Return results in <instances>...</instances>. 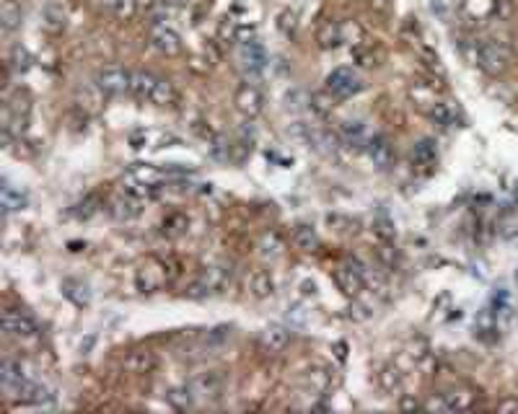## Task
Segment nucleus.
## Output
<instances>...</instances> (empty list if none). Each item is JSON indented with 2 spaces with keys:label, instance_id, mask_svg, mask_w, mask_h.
Returning <instances> with one entry per match:
<instances>
[{
  "label": "nucleus",
  "instance_id": "f257e3e1",
  "mask_svg": "<svg viewBox=\"0 0 518 414\" xmlns=\"http://www.w3.org/2000/svg\"><path fill=\"white\" fill-rule=\"evenodd\" d=\"M467 55L472 65L484 70L487 76H500L510 62V52L505 50V44L495 42V39H477V42H472V50Z\"/></svg>",
  "mask_w": 518,
  "mask_h": 414
},
{
  "label": "nucleus",
  "instance_id": "f03ea898",
  "mask_svg": "<svg viewBox=\"0 0 518 414\" xmlns=\"http://www.w3.org/2000/svg\"><path fill=\"white\" fill-rule=\"evenodd\" d=\"M171 277H174L171 262H163V259H156V256H148L145 262L137 264L135 270V285L143 293H156V290L166 288Z\"/></svg>",
  "mask_w": 518,
  "mask_h": 414
},
{
  "label": "nucleus",
  "instance_id": "7ed1b4c3",
  "mask_svg": "<svg viewBox=\"0 0 518 414\" xmlns=\"http://www.w3.org/2000/svg\"><path fill=\"white\" fill-rule=\"evenodd\" d=\"M229 280H231V264H226V262L210 264V267H205V270L200 272V277L192 282L189 296L205 298V296H212V293H221V290L229 285Z\"/></svg>",
  "mask_w": 518,
  "mask_h": 414
},
{
  "label": "nucleus",
  "instance_id": "20e7f679",
  "mask_svg": "<svg viewBox=\"0 0 518 414\" xmlns=\"http://www.w3.org/2000/svg\"><path fill=\"white\" fill-rule=\"evenodd\" d=\"M189 389H192V394H195L200 404L218 401L223 396V389H226V375L221 371H205L189 380Z\"/></svg>",
  "mask_w": 518,
  "mask_h": 414
},
{
  "label": "nucleus",
  "instance_id": "39448f33",
  "mask_svg": "<svg viewBox=\"0 0 518 414\" xmlns=\"http://www.w3.org/2000/svg\"><path fill=\"white\" fill-rule=\"evenodd\" d=\"M327 91L337 99H350L363 91V81L353 68H334L327 76Z\"/></svg>",
  "mask_w": 518,
  "mask_h": 414
},
{
  "label": "nucleus",
  "instance_id": "423d86ee",
  "mask_svg": "<svg viewBox=\"0 0 518 414\" xmlns=\"http://www.w3.org/2000/svg\"><path fill=\"white\" fill-rule=\"evenodd\" d=\"M96 83L107 96H119V93H130L132 83V70H125L119 65H107L96 73Z\"/></svg>",
  "mask_w": 518,
  "mask_h": 414
},
{
  "label": "nucleus",
  "instance_id": "0eeeda50",
  "mask_svg": "<svg viewBox=\"0 0 518 414\" xmlns=\"http://www.w3.org/2000/svg\"><path fill=\"white\" fill-rule=\"evenodd\" d=\"M363 272H365V264L357 262V259H350L348 264H342L334 270V282H337V288L345 293V296L355 298L360 290H363L365 280H363Z\"/></svg>",
  "mask_w": 518,
  "mask_h": 414
},
{
  "label": "nucleus",
  "instance_id": "6e6552de",
  "mask_svg": "<svg viewBox=\"0 0 518 414\" xmlns=\"http://www.w3.org/2000/svg\"><path fill=\"white\" fill-rule=\"evenodd\" d=\"M233 104H236V109L244 114V117H257V114H262L264 109V93L257 88L254 83H241L233 93Z\"/></svg>",
  "mask_w": 518,
  "mask_h": 414
},
{
  "label": "nucleus",
  "instance_id": "1a4fd4ad",
  "mask_svg": "<svg viewBox=\"0 0 518 414\" xmlns=\"http://www.w3.org/2000/svg\"><path fill=\"white\" fill-rule=\"evenodd\" d=\"M238 60H241V68L247 70L249 76H259L267 68V52H264L262 42L257 36L238 44Z\"/></svg>",
  "mask_w": 518,
  "mask_h": 414
},
{
  "label": "nucleus",
  "instance_id": "9d476101",
  "mask_svg": "<svg viewBox=\"0 0 518 414\" xmlns=\"http://www.w3.org/2000/svg\"><path fill=\"white\" fill-rule=\"evenodd\" d=\"M11 399H16V401H21V404H47L52 399V394L44 386H39V383H34V380H18L16 386H11L8 391H6Z\"/></svg>",
  "mask_w": 518,
  "mask_h": 414
},
{
  "label": "nucleus",
  "instance_id": "9b49d317",
  "mask_svg": "<svg viewBox=\"0 0 518 414\" xmlns=\"http://www.w3.org/2000/svg\"><path fill=\"white\" fill-rule=\"evenodd\" d=\"M151 47H154L158 55H166V57H174L182 52V36H179L177 29L171 26H154L151 29Z\"/></svg>",
  "mask_w": 518,
  "mask_h": 414
},
{
  "label": "nucleus",
  "instance_id": "f8f14e48",
  "mask_svg": "<svg viewBox=\"0 0 518 414\" xmlns=\"http://www.w3.org/2000/svg\"><path fill=\"white\" fill-rule=\"evenodd\" d=\"M3 334L13 339H29L36 334V324L21 311H6L3 313Z\"/></svg>",
  "mask_w": 518,
  "mask_h": 414
},
{
  "label": "nucleus",
  "instance_id": "ddd939ff",
  "mask_svg": "<svg viewBox=\"0 0 518 414\" xmlns=\"http://www.w3.org/2000/svg\"><path fill=\"white\" fill-rule=\"evenodd\" d=\"M122 368L130 375H148V373H154L158 368V357H156L154 350H132V352L125 355Z\"/></svg>",
  "mask_w": 518,
  "mask_h": 414
},
{
  "label": "nucleus",
  "instance_id": "4468645a",
  "mask_svg": "<svg viewBox=\"0 0 518 414\" xmlns=\"http://www.w3.org/2000/svg\"><path fill=\"white\" fill-rule=\"evenodd\" d=\"M290 345V329L280 326V324H272L259 334V347L267 355H280L282 350Z\"/></svg>",
  "mask_w": 518,
  "mask_h": 414
},
{
  "label": "nucleus",
  "instance_id": "2eb2a0df",
  "mask_svg": "<svg viewBox=\"0 0 518 414\" xmlns=\"http://www.w3.org/2000/svg\"><path fill=\"white\" fill-rule=\"evenodd\" d=\"M365 153L368 158L374 161L376 169H389L391 161H394V148H391L389 137L386 135H374L368 143H365Z\"/></svg>",
  "mask_w": 518,
  "mask_h": 414
},
{
  "label": "nucleus",
  "instance_id": "dca6fc26",
  "mask_svg": "<svg viewBox=\"0 0 518 414\" xmlns=\"http://www.w3.org/2000/svg\"><path fill=\"white\" fill-rule=\"evenodd\" d=\"M104 96L107 93L99 88V83H83V85H78V91H76V104L81 106V109L86 111V114H99L104 106Z\"/></svg>",
  "mask_w": 518,
  "mask_h": 414
},
{
  "label": "nucleus",
  "instance_id": "f3484780",
  "mask_svg": "<svg viewBox=\"0 0 518 414\" xmlns=\"http://www.w3.org/2000/svg\"><path fill=\"white\" fill-rule=\"evenodd\" d=\"M158 83V76L148 73V70H132V83H130V96H135L137 102H148L154 96V88Z\"/></svg>",
  "mask_w": 518,
  "mask_h": 414
},
{
  "label": "nucleus",
  "instance_id": "a211bd4d",
  "mask_svg": "<svg viewBox=\"0 0 518 414\" xmlns=\"http://www.w3.org/2000/svg\"><path fill=\"white\" fill-rule=\"evenodd\" d=\"M337 132H340V140L348 148H355L360 151L365 143H368V137H365V125L363 122H357V119H342L340 127H337Z\"/></svg>",
  "mask_w": 518,
  "mask_h": 414
},
{
  "label": "nucleus",
  "instance_id": "6ab92c4d",
  "mask_svg": "<svg viewBox=\"0 0 518 414\" xmlns=\"http://www.w3.org/2000/svg\"><path fill=\"white\" fill-rule=\"evenodd\" d=\"M428 117L433 119L435 125H441V127H459V125H464V117H461L459 106H454V102H438L433 109L428 111Z\"/></svg>",
  "mask_w": 518,
  "mask_h": 414
},
{
  "label": "nucleus",
  "instance_id": "aec40b11",
  "mask_svg": "<svg viewBox=\"0 0 518 414\" xmlns=\"http://www.w3.org/2000/svg\"><path fill=\"white\" fill-rule=\"evenodd\" d=\"M316 44L322 50H337L342 44V26L337 21H324L319 29H316Z\"/></svg>",
  "mask_w": 518,
  "mask_h": 414
},
{
  "label": "nucleus",
  "instance_id": "412c9836",
  "mask_svg": "<svg viewBox=\"0 0 518 414\" xmlns=\"http://www.w3.org/2000/svg\"><path fill=\"white\" fill-rule=\"evenodd\" d=\"M443 401H446V412H464L475 406L477 394L472 389H451L449 394H443Z\"/></svg>",
  "mask_w": 518,
  "mask_h": 414
},
{
  "label": "nucleus",
  "instance_id": "4be33fe9",
  "mask_svg": "<svg viewBox=\"0 0 518 414\" xmlns=\"http://www.w3.org/2000/svg\"><path fill=\"white\" fill-rule=\"evenodd\" d=\"M24 21V11L18 6L16 0H6L3 3V8H0V29H3V34H13L18 26Z\"/></svg>",
  "mask_w": 518,
  "mask_h": 414
},
{
  "label": "nucleus",
  "instance_id": "5701e85b",
  "mask_svg": "<svg viewBox=\"0 0 518 414\" xmlns=\"http://www.w3.org/2000/svg\"><path fill=\"white\" fill-rule=\"evenodd\" d=\"M249 293L254 298H270L275 293V280L267 270H254L247 280Z\"/></svg>",
  "mask_w": 518,
  "mask_h": 414
},
{
  "label": "nucleus",
  "instance_id": "b1692460",
  "mask_svg": "<svg viewBox=\"0 0 518 414\" xmlns=\"http://www.w3.org/2000/svg\"><path fill=\"white\" fill-rule=\"evenodd\" d=\"M304 135H306L308 148H314L316 153H322V156L334 153V137H332L327 130H322V127H306Z\"/></svg>",
  "mask_w": 518,
  "mask_h": 414
},
{
  "label": "nucleus",
  "instance_id": "393cba45",
  "mask_svg": "<svg viewBox=\"0 0 518 414\" xmlns=\"http://www.w3.org/2000/svg\"><path fill=\"white\" fill-rule=\"evenodd\" d=\"M24 365L18 363L16 357H3L0 363V383H3V391H8L11 386H16L18 380H24Z\"/></svg>",
  "mask_w": 518,
  "mask_h": 414
},
{
  "label": "nucleus",
  "instance_id": "a878e982",
  "mask_svg": "<svg viewBox=\"0 0 518 414\" xmlns=\"http://www.w3.org/2000/svg\"><path fill=\"white\" fill-rule=\"evenodd\" d=\"M65 21H68V13H65V8L62 6H55V3H50L47 8L42 11V26L50 32V34H57V32H62L65 29Z\"/></svg>",
  "mask_w": 518,
  "mask_h": 414
},
{
  "label": "nucleus",
  "instance_id": "bb28decb",
  "mask_svg": "<svg viewBox=\"0 0 518 414\" xmlns=\"http://www.w3.org/2000/svg\"><path fill=\"white\" fill-rule=\"evenodd\" d=\"M130 177L135 179L137 186H156L163 179V171L151 166V163H135V166L130 169Z\"/></svg>",
  "mask_w": 518,
  "mask_h": 414
},
{
  "label": "nucleus",
  "instance_id": "cd10ccee",
  "mask_svg": "<svg viewBox=\"0 0 518 414\" xmlns=\"http://www.w3.org/2000/svg\"><path fill=\"white\" fill-rule=\"evenodd\" d=\"M409 99L420 106V109L430 111L438 104V96H435V88L430 83H415L409 88Z\"/></svg>",
  "mask_w": 518,
  "mask_h": 414
},
{
  "label": "nucleus",
  "instance_id": "c85d7f7f",
  "mask_svg": "<svg viewBox=\"0 0 518 414\" xmlns=\"http://www.w3.org/2000/svg\"><path fill=\"white\" fill-rule=\"evenodd\" d=\"M435 158H438V148L430 137H423V140H417L415 148H412V161L417 166H433Z\"/></svg>",
  "mask_w": 518,
  "mask_h": 414
},
{
  "label": "nucleus",
  "instance_id": "c756f323",
  "mask_svg": "<svg viewBox=\"0 0 518 414\" xmlns=\"http://www.w3.org/2000/svg\"><path fill=\"white\" fill-rule=\"evenodd\" d=\"M285 251V238L278 233V230H267L259 241V254L264 259H278L280 254Z\"/></svg>",
  "mask_w": 518,
  "mask_h": 414
},
{
  "label": "nucleus",
  "instance_id": "7c9ffc66",
  "mask_svg": "<svg viewBox=\"0 0 518 414\" xmlns=\"http://www.w3.org/2000/svg\"><path fill=\"white\" fill-rule=\"evenodd\" d=\"M293 246H296L298 251H316L319 249V236H316V230L311 226H298L293 230Z\"/></svg>",
  "mask_w": 518,
  "mask_h": 414
},
{
  "label": "nucleus",
  "instance_id": "2f4dec72",
  "mask_svg": "<svg viewBox=\"0 0 518 414\" xmlns=\"http://www.w3.org/2000/svg\"><path fill=\"white\" fill-rule=\"evenodd\" d=\"M62 296L68 298V301H73L76 305H88V301H91L88 288H86L83 282H78V280H65L62 282Z\"/></svg>",
  "mask_w": 518,
  "mask_h": 414
},
{
  "label": "nucleus",
  "instance_id": "473e14b6",
  "mask_svg": "<svg viewBox=\"0 0 518 414\" xmlns=\"http://www.w3.org/2000/svg\"><path fill=\"white\" fill-rule=\"evenodd\" d=\"M6 111L18 114V117H29V111H32V96L26 91L11 93L8 99H6Z\"/></svg>",
  "mask_w": 518,
  "mask_h": 414
},
{
  "label": "nucleus",
  "instance_id": "72a5a7b5",
  "mask_svg": "<svg viewBox=\"0 0 518 414\" xmlns=\"http://www.w3.org/2000/svg\"><path fill=\"white\" fill-rule=\"evenodd\" d=\"M174 102H177L174 85H171L166 78H158V83H156V88H154V96H151V104H156V106H171Z\"/></svg>",
  "mask_w": 518,
  "mask_h": 414
},
{
  "label": "nucleus",
  "instance_id": "f704fd0d",
  "mask_svg": "<svg viewBox=\"0 0 518 414\" xmlns=\"http://www.w3.org/2000/svg\"><path fill=\"white\" fill-rule=\"evenodd\" d=\"M166 399H169V404L174 406V409H182V412L189 409V406L197 401L189 386H177V389H171L169 394H166Z\"/></svg>",
  "mask_w": 518,
  "mask_h": 414
},
{
  "label": "nucleus",
  "instance_id": "c9c22d12",
  "mask_svg": "<svg viewBox=\"0 0 518 414\" xmlns=\"http://www.w3.org/2000/svg\"><path fill=\"white\" fill-rule=\"evenodd\" d=\"M379 383L386 394H400L402 391V373L394 368V365H386L381 373H379Z\"/></svg>",
  "mask_w": 518,
  "mask_h": 414
},
{
  "label": "nucleus",
  "instance_id": "e433bc0d",
  "mask_svg": "<svg viewBox=\"0 0 518 414\" xmlns=\"http://www.w3.org/2000/svg\"><path fill=\"white\" fill-rule=\"evenodd\" d=\"M137 8H140V0H114V3H111V13H114V18L122 21V24L132 21V18L137 16Z\"/></svg>",
  "mask_w": 518,
  "mask_h": 414
},
{
  "label": "nucleus",
  "instance_id": "4c0bfd02",
  "mask_svg": "<svg viewBox=\"0 0 518 414\" xmlns=\"http://www.w3.org/2000/svg\"><path fill=\"white\" fill-rule=\"evenodd\" d=\"M32 62H34V57L29 55V50H24V47H13L11 50V57H8V68L13 70V73H26V70L32 68Z\"/></svg>",
  "mask_w": 518,
  "mask_h": 414
},
{
  "label": "nucleus",
  "instance_id": "58836bf2",
  "mask_svg": "<svg viewBox=\"0 0 518 414\" xmlns=\"http://www.w3.org/2000/svg\"><path fill=\"white\" fill-rule=\"evenodd\" d=\"M3 207H6V212L24 210V207H26V195H24V192H18V189H13V184H6V186H3Z\"/></svg>",
  "mask_w": 518,
  "mask_h": 414
},
{
  "label": "nucleus",
  "instance_id": "ea45409f",
  "mask_svg": "<svg viewBox=\"0 0 518 414\" xmlns=\"http://www.w3.org/2000/svg\"><path fill=\"white\" fill-rule=\"evenodd\" d=\"M306 383L311 386L314 391H327L329 389V383H332V373L327 371V368H314V371H308L306 373Z\"/></svg>",
  "mask_w": 518,
  "mask_h": 414
},
{
  "label": "nucleus",
  "instance_id": "a19ab883",
  "mask_svg": "<svg viewBox=\"0 0 518 414\" xmlns=\"http://www.w3.org/2000/svg\"><path fill=\"white\" fill-rule=\"evenodd\" d=\"M218 42L229 44V42H238V24L233 18H223L218 24Z\"/></svg>",
  "mask_w": 518,
  "mask_h": 414
},
{
  "label": "nucleus",
  "instance_id": "79ce46f5",
  "mask_svg": "<svg viewBox=\"0 0 518 414\" xmlns=\"http://www.w3.org/2000/svg\"><path fill=\"white\" fill-rule=\"evenodd\" d=\"M296 26H298V16H296V11H280V16H278V29H280L282 34L290 36V34H296Z\"/></svg>",
  "mask_w": 518,
  "mask_h": 414
},
{
  "label": "nucleus",
  "instance_id": "37998d69",
  "mask_svg": "<svg viewBox=\"0 0 518 414\" xmlns=\"http://www.w3.org/2000/svg\"><path fill=\"white\" fill-rule=\"evenodd\" d=\"M332 93H311V99H308V104H311V109L316 111V114H322V117H327L332 111Z\"/></svg>",
  "mask_w": 518,
  "mask_h": 414
},
{
  "label": "nucleus",
  "instance_id": "c03bdc74",
  "mask_svg": "<svg viewBox=\"0 0 518 414\" xmlns=\"http://www.w3.org/2000/svg\"><path fill=\"white\" fill-rule=\"evenodd\" d=\"M184 228H187V218L184 215H169L163 220V233L166 236H179V233H184Z\"/></svg>",
  "mask_w": 518,
  "mask_h": 414
},
{
  "label": "nucleus",
  "instance_id": "a18cd8bd",
  "mask_svg": "<svg viewBox=\"0 0 518 414\" xmlns=\"http://www.w3.org/2000/svg\"><path fill=\"white\" fill-rule=\"evenodd\" d=\"M376 233H379L381 241H394V236H397V230L391 228L389 220H379V223H376Z\"/></svg>",
  "mask_w": 518,
  "mask_h": 414
},
{
  "label": "nucleus",
  "instance_id": "49530a36",
  "mask_svg": "<svg viewBox=\"0 0 518 414\" xmlns=\"http://www.w3.org/2000/svg\"><path fill=\"white\" fill-rule=\"evenodd\" d=\"M498 412H518V399H505L498 404Z\"/></svg>",
  "mask_w": 518,
  "mask_h": 414
},
{
  "label": "nucleus",
  "instance_id": "de8ad7c7",
  "mask_svg": "<svg viewBox=\"0 0 518 414\" xmlns=\"http://www.w3.org/2000/svg\"><path fill=\"white\" fill-rule=\"evenodd\" d=\"M400 406H402V409H417V406H420V401H417V399H412V396H404L400 401Z\"/></svg>",
  "mask_w": 518,
  "mask_h": 414
},
{
  "label": "nucleus",
  "instance_id": "09e8293b",
  "mask_svg": "<svg viewBox=\"0 0 518 414\" xmlns=\"http://www.w3.org/2000/svg\"><path fill=\"white\" fill-rule=\"evenodd\" d=\"M301 293H304V296H314L316 285H314V282H301Z\"/></svg>",
  "mask_w": 518,
  "mask_h": 414
},
{
  "label": "nucleus",
  "instance_id": "8fccbe9b",
  "mask_svg": "<svg viewBox=\"0 0 518 414\" xmlns=\"http://www.w3.org/2000/svg\"><path fill=\"white\" fill-rule=\"evenodd\" d=\"M334 350H337V357H340V360H345V345L340 342V345L334 347Z\"/></svg>",
  "mask_w": 518,
  "mask_h": 414
},
{
  "label": "nucleus",
  "instance_id": "3c124183",
  "mask_svg": "<svg viewBox=\"0 0 518 414\" xmlns=\"http://www.w3.org/2000/svg\"><path fill=\"white\" fill-rule=\"evenodd\" d=\"M516 280H518V270H516Z\"/></svg>",
  "mask_w": 518,
  "mask_h": 414
}]
</instances>
